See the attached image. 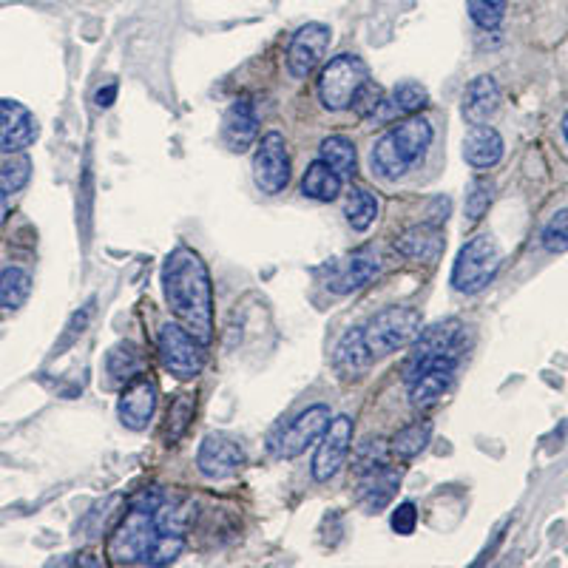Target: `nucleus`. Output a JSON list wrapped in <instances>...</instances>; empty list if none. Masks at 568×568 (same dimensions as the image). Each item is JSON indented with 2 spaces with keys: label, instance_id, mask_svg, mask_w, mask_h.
I'll return each mask as SVG.
<instances>
[{
  "label": "nucleus",
  "instance_id": "f257e3e1",
  "mask_svg": "<svg viewBox=\"0 0 568 568\" xmlns=\"http://www.w3.org/2000/svg\"><path fill=\"white\" fill-rule=\"evenodd\" d=\"M162 293L177 321L205 347L213 338V284L196 250L179 245L162 265Z\"/></svg>",
  "mask_w": 568,
  "mask_h": 568
},
{
  "label": "nucleus",
  "instance_id": "f03ea898",
  "mask_svg": "<svg viewBox=\"0 0 568 568\" xmlns=\"http://www.w3.org/2000/svg\"><path fill=\"white\" fill-rule=\"evenodd\" d=\"M162 503V495L148 497V492L134 500L131 512L120 520L108 540V557L117 566H168L174 563L182 549L185 537L182 534L162 532L154 509Z\"/></svg>",
  "mask_w": 568,
  "mask_h": 568
},
{
  "label": "nucleus",
  "instance_id": "7ed1b4c3",
  "mask_svg": "<svg viewBox=\"0 0 568 568\" xmlns=\"http://www.w3.org/2000/svg\"><path fill=\"white\" fill-rule=\"evenodd\" d=\"M432 125L426 123L424 117H407L404 123L390 128L381 140L373 145L370 154V165L373 174L381 179H398L407 174L409 168L418 160H424L426 148L432 145Z\"/></svg>",
  "mask_w": 568,
  "mask_h": 568
},
{
  "label": "nucleus",
  "instance_id": "20e7f679",
  "mask_svg": "<svg viewBox=\"0 0 568 568\" xmlns=\"http://www.w3.org/2000/svg\"><path fill=\"white\" fill-rule=\"evenodd\" d=\"M370 83V69L358 54H338L319 74V100L327 111L353 108L358 91Z\"/></svg>",
  "mask_w": 568,
  "mask_h": 568
},
{
  "label": "nucleus",
  "instance_id": "39448f33",
  "mask_svg": "<svg viewBox=\"0 0 568 568\" xmlns=\"http://www.w3.org/2000/svg\"><path fill=\"white\" fill-rule=\"evenodd\" d=\"M497 267H500V245L489 233H478L463 245L452 265V287L458 293L475 296L495 279Z\"/></svg>",
  "mask_w": 568,
  "mask_h": 568
},
{
  "label": "nucleus",
  "instance_id": "423d86ee",
  "mask_svg": "<svg viewBox=\"0 0 568 568\" xmlns=\"http://www.w3.org/2000/svg\"><path fill=\"white\" fill-rule=\"evenodd\" d=\"M421 333V313L415 307H387L364 327V341L373 355H392L409 347Z\"/></svg>",
  "mask_w": 568,
  "mask_h": 568
},
{
  "label": "nucleus",
  "instance_id": "0eeeda50",
  "mask_svg": "<svg viewBox=\"0 0 568 568\" xmlns=\"http://www.w3.org/2000/svg\"><path fill=\"white\" fill-rule=\"evenodd\" d=\"M333 415H330V407L327 404H313L304 412H299L290 424L279 426L273 435H270V452L279 458V461H293L299 458L307 446H313L316 441H321L324 429L330 426Z\"/></svg>",
  "mask_w": 568,
  "mask_h": 568
},
{
  "label": "nucleus",
  "instance_id": "6e6552de",
  "mask_svg": "<svg viewBox=\"0 0 568 568\" xmlns=\"http://www.w3.org/2000/svg\"><path fill=\"white\" fill-rule=\"evenodd\" d=\"M157 347H160L162 367L179 381H194L205 367V344L191 336L179 321L162 324Z\"/></svg>",
  "mask_w": 568,
  "mask_h": 568
},
{
  "label": "nucleus",
  "instance_id": "1a4fd4ad",
  "mask_svg": "<svg viewBox=\"0 0 568 568\" xmlns=\"http://www.w3.org/2000/svg\"><path fill=\"white\" fill-rule=\"evenodd\" d=\"M463 353H466V327L461 321H435L432 327L421 330L418 338L412 341V353H409L404 373L415 370L424 361H432V358H455V361H461Z\"/></svg>",
  "mask_w": 568,
  "mask_h": 568
},
{
  "label": "nucleus",
  "instance_id": "9d476101",
  "mask_svg": "<svg viewBox=\"0 0 568 568\" xmlns=\"http://www.w3.org/2000/svg\"><path fill=\"white\" fill-rule=\"evenodd\" d=\"M378 270H381L378 250L364 245V248L353 250V253H347V256H341V259L324 267V284H327V290H333L338 296H347V293H355V290L373 282Z\"/></svg>",
  "mask_w": 568,
  "mask_h": 568
},
{
  "label": "nucleus",
  "instance_id": "9b49d317",
  "mask_svg": "<svg viewBox=\"0 0 568 568\" xmlns=\"http://www.w3.org/2000/svg\"><path fill=\"white\" fill-rule=\"evenodd\" d=\"M253 182L267 196L282 194L290 182V154L279 131H267L253 154Z\"/></svg>",
  "mask_w": 568,
  "mask_h": 568
},
{
  "label": "nucleus",
  "instance_id": "f8f14e48",
  "mask_svg": "<svg viewBox=\"0 0 568 568\" xmlns=\"http://www.w3.org/2000/svg\"><path fill=\"white\" fill-rule=\"evenodd\" d=\"M455 370H458L455 358H432L404 373L409 384V404L415 409L435 407L455 384Z\"/></svg>",
  "mask_w": 568,
  "mask_h": 568
},
{
  "label": "nucleus",
  "instance_id": "ddd939ff",
  "mask_svg": "<svg viewBox=\"0 0 568 568\" xmlns=\"http://www.w3.org/2000/svg\"><path fill=\"white\" fill-rule=\"evenodd\" d=\"M353 432L355 424L350 415H338L324 429L316 458H313V480L316 483H330L341 472V466L350 455V446H353Z\"/></svg>",
  "mask_w": 568,
  "mask_h": 568
},
{
  "label": "nucleus",
  "instance_id": "4468645a",
  "mask_svg": "<svg viewBox=\"0 0 568 568\" xmlns=\"http://www.w3.org/2000/svg\"><path fill=\"white\" fill-rule=\"evenodd\" d=\"M245 466V449L231 435L213 432L205 435L196 452V469L208 480H228Z\"/></svg>",
  "mask_w": 568,
  "mask_h": 568
},
{
  "label": "nucleus",
  "instance_id": "2eb2a0df",
  "mask_svg": "<svg viewBox=\"0 0 568 568\" xmlns=\"http://www.w3.org/2000/svg\"><path fill=\"white\" fill-rule=\"evenodd\" d=\"M330 40H333V32L324 23H307V26H302L293 35L290 49H287V69H290V74L296 80L310 77L321 66L324 54L330 49Z\"/></svg>",
  "mask_w": 568,
  "mask_h": 568
},
{
  "label": "nucleus",
  "instance_id": "dca6fc26",
  "mask_svg": "<svg viewBox=\"0 0 568 568\" xmlns=\"http://www.w3.org/2000/svg\"><path fill=\"white\" fill-rule=\"evenodd\" d=\"M157 401H160V390L154 384V378L148 375H137L131 378L120 392V401H117V415L128 429L142 432L145 426L151 424L154 412H157Z\"/></svg>",
  "mask_w": 568,
  "mask_h": 568
},
{
  "label": "nucleus",
  "instance_id": "f3484780",
  "mask_svg": "<svg viewBox=\"0 0 568 568\" xmlns=\"http://www.w3.org/2000/svg\"><path fill=\"white\" fill-rule=\"evenodd\" d=\"M35 140V114L18 100H0V154H18Z\"/></svg>",
  "mask_w": 568,
  "mask_h": 568
},
{
  "label": "nucleus",
  "instance_id": "a211bd4d",
  "mask_svg": "<svg viewBox=\"0 0 568 568\" xmlns=\"http://www.w3.org/2000/svg\"><path fill=\"white\" fill-rule=\"evenodd\" d=\"M497 106H500V86H497L492 74H480L463 89L461 111L463 120L469 125L489 123V117L495 114Z\"/></svg>",
  "mask_w": 568,
  "mask_h": 568
},
{
  "label": "nucleus",
  "instance_id": "6ab92c4d",
  "mask_svg": "<svg viewBox=\"0 0 568 568\" xmlns=\"http://www.w3.org/2000/svg\"><path fill=\"white\" fill-rule=\"evenodd\" d=\"M259 137V117H256V108L250 100H236L231 108L225 111V120H222V140L228 142V148L242 154L248 151L250 145Z\"/></svg>",
  "mask_w": 568,
  "mask_h": 568
},
{
  "label": "nucleus",
  "instance_id": "aec40b11",
  "mask_svg": "<svg viewBox=\"0 0 568 568\" xmlns=\"http://www.w3.org/2000/svg\"><path fill=\"white\" fill-rule=\"evenodd\" d=\"M375 355L370 353L367 341H364V330H350L338 341L336 353H333V367L344 381H355L364 378L373 367Z\"/></svg>",
  "mask_w": 568,
  "mask_h": 568
},
{
  "label": "nucleus",
  "instance_id": "412c9836",
  "mask_svg": "<svg viewBox=\"0 0 568 568\" xmlns=\"http://www.w3.org/2000/svg\"><path fill=\"white\" fill-rule=\"evenodd\" d=\"M503 137L500 131L492 125H472V131L466 134L463 140V160L469 162L472 168L486 171V168H495L497 162L503 160Z\"/></svg>",
  "mask_w": 568,
  "mask_h": 568
},
{
  "label": "nucleus",
  "instance_id": "4be33fe9",
  "mask_svg": "<svg viewBox=\"0 0 568 568\" xmlns=\"http://www.w3.org/2000/svg\"><path fill=\"white\" fill-rule=\"evenodd\" d=\"M395 250L407 259H415V262H438L441 253H444V236H441V228L438 225H415L404 231L398 239H395Z\"/></svg>",
  "mask_w": 568,
  "mask_h": 568
},
{
  "label": "nucleus",
  "instance_id": "5701e85b",
  "mask_svg": "<svg viewBox=\"0 0 568 568\" xmlns=\"http://www.w3.org/2000/svg\"><path fill=\"white\" fill-rule=\"evenodd\" d=\"M358 478H361V483H358V500H361V506L367 512L387 509L395 492H398V486H401V472L390 469V463L381 466V469H373V472H364Z\"/></svg>",
  "mask_w": 568,
  "mask_h": 568
},
{
  "label": "nucleus",
  "instance_id": "b1692460",
  "mask_svg": "<svg viewBox=\"0 0 568 568\" xmlns=\"http://www.w3.org/2000/svg\"><path fill=\"white\" fill-rule=\"evenodd\" d=\"M302 194L316 202H333L341 194V177L324 160H316L302 177Z\"/></svg>",
  "mask_w": 568,
  "mask_h": 568
},
{
  "label": "nucleus",
  "instance_id": "393cba45",
  "mask_svg": "<svg viewBox=\"0 0 568 568\" xmlns=\"http://www.w3.org/2000/svg\"><path fill=\"white\" fill-rule=\"evenodd\" d=\"M321 157L338 177H353L355 174V162H358V154H355V145L350 137L344 134H333L327 140H321Z\"/></svg>",
  "mask_w": 568,
  "mask_h": 568
},
{
  "label": "nucleus",
  "instance_id": "a878e982",
  "mask_svg": "<svg viewBox=\"0 0 568 568\" xmlns=\"http://www.w3.org/2000/svg\"><path fill=\"white\" fill-rule=\"evenodd\" d=\"M29 293H32V276L23 267H6L0 273V307L3 310L23 307Z\"/></svg>",
  "mask_w": 568,
  "mask_h": 568
},
{
  "label": "nucleus",
  "instance_id": "bb28decb",
  "mask_svg": "<svg viewBox=\"0 0 568 568\" xmlns=\"http://www.w3.org/2000/svg\"><path fill=\"white\" fill-rule=\"evenodd\" d=\"M429 438H432V424H429V421H415V424H409L395 432L392 452H395L401 461H412V458H418L426 446H429Z\"/></svg>",
  "mask_w": 568,
  "mask_h": 568
},
{
  "label": "nucleus",
  "instance_id": "cd10ccee",
  "mask_svg": "<svg viewBox=\"0 0 568 568\" xmlns=\"http://www.w3.org/2000/svg\"><path fill=\"white\" fill-rule=\"evenodd\" d=\"M142 353L137 344H131V341H120L117 347H111V353L106 358V367H108V375L111 378H117V381H131V378H137L142 373Z\"/></svg>",
  "mask_w": 568,
  "mask_h": 568
},
{
  "label": "nucleus",
  "instance_id": "c85d7f7f",
  "mask_svg": "<svg viewBox=\"0 0 568 568\" xmlns=\"http://www.w3.org/2000/svg\"><path fill=\"white\" fill-rule=\"evenodd\" d=\"M344 216H347L353 231H367L378 219V199L367 188H353L347 202H344Z\"/></svg>",
  "mask_w": 568,
  "mask_h": 568
},
{
  "label": "nucleus",
  "instance_id": "c756f323",
  "mask_svg": "<svg viewBox=\"0 0 568 568\" xmlns=\"http://www.w3.org/2000/svg\"><path fill=\"white\" fill-rule=\"evenodd\" d=\"M29 177H32V160L23 151L3 154V160H0V196L18 194L20 188H26Z\"/></svg>",
  "mask_w": 568,
  "mask_h": 568
},
{
  "label": "nucleus",
  "instance_id": "7c9ffc66",
  "mask_svg": "<svg viewBox=\"0 0 568 568\" xmlns=\"http://www.w3.org/2000/svg\"><path fill=\"white\" fill-rule=\"evenodd\" d=\"M392 111H398V114H418L421 108L429 106V91L421 86V83H415V80H404V83H398L395 89H392Z\"/></svg>",
  "mask_w": 568,
  "mask_h": 568
},
{
  "label": "nucleus",
  "instance_id": "2f4dec72",
  "mask_svg": "<svg viewBox=\"0 0 568 568\" xmlns=\"http://www.w3.org/2000/svg\"><path fill=\"white\" fill-rule=\"evenodd\" d=\"M492 196H495V182H492V179H472L469 194H466V208H463L469 225H478L480 219L486 216L489 205H492Z\"/></svg>",
  "mask_w": 568,
  "mask_h": 568
},
{
  "label": "nucleus",
  "instance_id": "473e14b6",
  "mask_svg": "<svg viewBox=\"0 0 568 568\" xmlns=\"http://www.w3.org/2000/svg\"><path fill=\"white\" fill-rule=\"evenodd\" d=\"M469 18L478 23L480 29H497L506 15V0H466Z\"/></svg>",
  "mask_w": 568,
  "mask_h": 568
},
{
  "label": "nucleus",
  "instance_id": "72a5a7b5",
  "mask_svg": "<svg viewBox=\"0 0 568 568\" xmlns=\"http://www.w3.org/2000/svg\"><path fill=\"white\" fill-rule=\"evenodd\" d=\"M540 242L549 253H566L568 250V208L557 211L546 222V228L540 233Z\"/></svg>",
  "mask_w": 568,
  "mask_h": 568
},
{
  "label": "nucleus",
  "instance_id": "f704fd0d",
  "mask_svg": "<svg viewBox=\"0 0 568 568\" xmlns=\"http://www.w3.org/2000/svg\"><path fill=\"white\" fill-rule=\"evenodd\" d=\"M194 418V398L191 395H179L174 407L168 409V426H165V441L168 446L177 441L179 435L188 429V421Z\"/></svg>",
  "mask_w": 568,
  "mask_h": 568
},
{
  "label": "nucleus",
  "instance_id": "c9c22d12",
  "mask_svg": "<svg viewBox=\"0 0 568 568\" xmlns=\"http://www.w3.org/2000/svg\"><path fill=\"white\" fill-rule=\"evenodd\" d=\"M387 446L384 441H367V444H361L358 449V458H355V472L358 475H364V472H373V469H381V466H387Z\"/></svg>",
  "mask_w": 568,
  "mask_h": 568
},
{
  "label": "nucleus",
  "instance_id": "e433bc0d",
  "mask_svg": "<svg viewBox=\"0 0 568 568\" xmlns=\"http://www.w3.org/2000/svg\"><path fill=\"white\" fill-rule=\"evenodd\" d=\"M390 526H392V532L401 534V537H407V534L415 532V526H418V506H415V503H409V500L398 503V506L392 509Z\"/></svg>",
  "mask_w": 568,
  "mask_h": 568
},
{
  "label": "nucleus",
  "instance_id": "4c0bfd02",
  "mask_svg": "<svg viewBox=\"0 0 568 568\" xmlns=\"http://www.w3.org/2000/svg\"><path fill=\"white\" fill-rule=\"evenodd\" d=\"M378 100H381V91H378V86H373V83H367L364 89L358 91V97H355L353 108L361 114V117H367V114H373L375 108H378Z\"/></svg>",
  "mask_w": 568,
  "mask_h": 568
},
{
  "label": "nucleus",
  "instance_id": "58836bf2",
  "mask_svg": "<svg viewBox=\"0 0 568 568\" xmlns=\"http://www.w3.org/2000/svg\"><path fill=\"white\" fill-rule=\"evenodd\" d=\"M91 313H94V302L86 304V307H83V313H74V319H71V324H69V336L63 338V344H69L71 338L77 336V333H83V327L89 324Z\"/></svg>",
  "mask_w": 568,
  "mask_h": 568
},
{
  "label": "nucleus",
  "instance_id": "ea45409f",
  "mask_svg": "<svg viewBox=\"0 0 568 568\" xmlns=\"http://www.w3.org/2000/svg\"><path fill=\"white\" fill-rule=\"evenodd\" d=\"M114 100H117V83H108L106 89H100L97 91V97H94L97 108H111L114 106Z\"/></svg>",
  "mask_w": 568,
  "mask_h": 568
},
{
  "label": "nucleus",
  "instance_id": "a19ab883",
  "mask_svg": "<svg viewBox=\"0 0 568 568\" xmlns=\"http://www.w3.org/2000/svg\"><path fill=\"white\" fill-rule=\"evenodd\" d=\"M6 216H9V196H0V231L6 225Z\"/></svg>",
  "mask_w": 568,
  "mask_h": 568
},
{
  "label": "nucleus",
  "instance_id": "79ce46f5",
  "mask_svg": "<svg viewBox=\"0 0 568 568\" xmlns=\"http://www.w3.org/2000/svg\"><path fill=\"white\" fill-rule=\"evenodd\" d=\"M563 137H566V142H568V114L563 117Z\"/></svg>",
  "mask_w": 568,
  "mask_h": 568
}]
</instances>
